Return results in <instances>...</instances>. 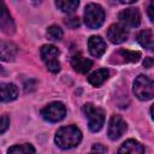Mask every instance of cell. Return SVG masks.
Listing matches in <instances>:
<instances>
[{
  "mask_svg": "<svg viewBox=\"0 0 154 154\" xmlns=\"http://www.w3.org/2000/svg\"><path fill=\"white\" fill-rule=\"evenodd\" d=\"M89 154H101V153H97V152H95V150H91Z\"/></svg>",
  "mask_w": 154,
  "mask_h": 154,
  "instance_id": "cell-27",
  "label": "cell"
},
{
  "mask_svg": "<svg viewBox=\"0 0 154 154\" xmlns=\"http://www.w3.org/2000/svg\"><path fill=\"white\" fill-rule=\"evenodd\" d=\"M0 29L7 35H12L16 31L14 20L7 10V6L2 1H0Z\"/></svg>",
  "mask_w": 154,
  "mask_h": 154,
  "instance_id": "cell-8",
  "label": "cell"
},
{
  "mask_svg": "<svg viewBox=\"0 0 154 154\" xmlns=\"http://www.w3.org/2000/svg\"><path fill=\"white\" fill-rule=\"evenodd\" d=\"M134 94L138 100L142 101H148L152 100L154 96V84L153 81L144 76V75H138L134 82Z\"/></svg>",
  "mask_w": 154,
  "mask_h": 154,
  "instance_id": "cell-2",
  "label": "cell"
},
{
  "mask_svg": "<svg viewBox=\"0 0 154 154\" xmlns=\"http://www.w3.org/2000/svg\"><path fill=\"white\" fill-rule=\"evenodd\" d=\"M78 5H79V1L78 0H58V1H55V6L60 11H63L65 13H72V12H75L77 10Z\"/></svg>",
  "mask_w": 154,
  "mask_h": 154,
  "instance_id": "cell-19",
  "label": "cell"
},
{
  "mask_svg": "<svg viewBox=\"0 0 154 154\" xmlns=\"http://www.w3.org/2000/svg\"><path fill=\"white\" fill-rule=\"evenodd\" d=\"M17 96H18V88L13 83L0 84V101L10 102L16 100Z\"/></svg>",
  "mask_w": 154,
  "mask_h": 154,
  "instance_id": "cell-14",
  "label": "cell"
},
{
  "mask_svg": "<svg viewBox=\"0 0 154 154\" xmlns=\"http://www.w3.org/2000/svg\"><path fill=\"white\" fill-rule=\"evenodd\" d=\"M47 36L53 41H59L63 37V30L58 25H51L47 29Z\"/></svg>",
  "mask_w": 154,
  "mask_h": 154,
  "instance_id": "cell-21",
  "label": "cell"
},
{
  "mask_svg": "<svg viewBox=\"0 0 154 154\" xmlns=\"http://www.w3.org/2000/svg\"><path fill=\"white\" fill-rule=\"evenodd\" d=\"M137 41H138V43H140L142 47H144V48L152 51V49H153V46H154V40H153V31H152V29L142 30V31L137 35Z\"/></svg>",
  "mask_w": 154,
  "mask_h": 154,
  "instance_id": "cell-18",
  "label": "cell"
},
{
  "mask_svg": "<svg viewBox=\"0 0 154 154\" xmlns=\"http://www.w3.org/2000/svg\"><path fill=\"white\" fill-rule=\"evenodd\" d=\"M105 11L99 4L90 2L84 10V23L90 29H97L103 24Z\"/></svg>",
  "mask_w": 154,
  "mask_h": 154,
  "instance_id": "cell-3",
  "label": "cell"
},
{
  "mask_svg": "<svg viewBox=\"0 0 154 154\" xmlns=\"http://www.w3.org/2000/svg\"><path fill=\"white\" fill-rule=\"evenodd\" d=\"M71 65H72V67L77 72H79V73H87L91 69L93 61L90 59H88V58H84V57H82L79 54H76V55H73L71 58Z\"/></svg>",
  "mask_w": 154,
  "mask_h": 154,
  "instance_id": "cell-16",
  "label": "cell"
},
{
  "mask_svg": "<svg viewBox=\"0 0 154 154\" xmlns=\"http://www.w3.org/2000/svg\"><path fill=\"white\" fill-rule=\"evenodd\" d=\"M7 154H35V148L30 143L16 144L7 150Z\"/></svg>",
  "mask_w": 154,
  "mask_h": 154,
  "instance_id": "cell-20",
  "label": "cell"
},
{
  "mask_svg": "<svg viewBox=\"0 0 154 154\" xmlns=\"http://www.w3.org/2000/svg\"><path fill=\"white\" fill-rule=\"evenodd\" d=\"M129 31L122 24H112L107 30V37L112 43L119 45L128 40Z\"/></svg>",
  "mask_w": 154,
  "mask_h": 154,
  "instance_id": "cell-9",
  "label": "cell"
},
{
  "mask_svg": "<svg viewBox=\"0 0 154 154\" xmlns=\"http://www.w3.org/2000/svg\"><path fill=\"white\" fill-rule=\"evenodd\" d=\"M0 73H4V69H2V66H0Z\"/></svg>",
  "mask_w": 154,
  "mask_h": 154,
  "instance_id": "cell-28",
  "label": "cell"
},
{
  "mask_svg": "<svg viewBox=\"0 0 154 154\" xmlns=\"http://www.w3.org/2000/svg\"><path fill=\"white\" fill-rule=\"evenodd\" d=\"M65 114H66V108H65L64 103L58 102V101L51 102L49 105L43 107L41 111V116L43 117V119H46L51 123L60 122L61 119H64Z\"/></svg>",
  "mask_w": 154,
  "mask_h": 154,
  "instance_id": "cell-6",
  "label": "cell"
},
{
  "mask_svg": "<svg viewBox=\"0 0 154 154\" xmlns=\"http://www.w3.org/2000/svg\"><path fill=\"white\" fill-rule=\"evenodd\" d=\"M54 140L58 147L63 149H71L79 144L82 140V132L75 125L63 126L57 131Z\"/></svg>",
  "mask_w": 154,
  "mask_h": 154,
  "instance_id": "cell-1",
  "label": "cell"
},
{
  "mask_svg": "<svg viewBox=\"0 0 154 154\" xmlns=\"http://www.w3.org/2000/svg\"><path fill=\"white\" fill-rule=\"evenodd\" d=\"M126 130V123L120 116H112L108 123L107 135L111 140H118Z\"/></svg>",
  "mask_w": 154,
  "mask_h": 154,
  "instance_id": "cell-7",
  "label": "cell"
},
{
  "mask_svg": "<svg viewBox=\"0 0 154 154\" xmlns=\"http://www.w3.org/2000/svg\"><path fill=\"white\" fill-rule=\"evenodd\" d=\"M91 150H95V152H97V153L103 154V153H106V152H107V148H106V147H103V146H102V144H100V143H96V144H94V146L91 147Z\"/></svg>",
  "mask_w": 154,
  "mask_h": 154,
  "instance_id": "cell-24",
  "label": "cell"
},
{
  "mask_svg": "<svg viewBox=\"0 0 154 154\" xmlns=\"http://www.w3.org/2000/svg\"><path fill=\"white\" fill-rule=\"evenodd\" d=\"M10 126V118L7 114H2L0 117V135L4 134Z\"/></svg>",
  "mask_w": 154,
  "mask_h": 154,
  "instance_id": "cell-22",
  "label": "cell"
},
{
  "mask_svg": "<svg viewBox=\"0 0 154 154\" xmlns=\"http://www.w3.org/2000/svg\"><path fill=\"white\" fill-rule=\"evenodd\" d=\"M117 154H144V148L138 141L128 140L120 146Z\"/></svg>",
  "mask_w": 154,
  "mask_h": 154,
  "instance_id": "cell-15",
  "label": "cell"
},
{
  "mask_svg": "<svg viewBox=\"0 0 154 154\" xmlns=\"http://www.w3.org/2000/svg\"><path fill=\"white\" fill-rule=\"evenodd\" d=\"M65 24H66L69 28L75 29V28H77V26H79L81 22H79V18H78V17H71V18H66V19H65Z\"/></svg>",
  "mask_w": 154,
  "mask_h": 154,
  "instance_id": "cell-23",
  "label": "cell"
},
{
  "mask_svg": "<svg viewBox=\"0 0 154 154\" xmlns=\"http://www.w3.org/2000/svg\"><path fill=\"white\" fill-rule=\"evenodd\" d=\"M41 58L45 63V65L47 66V69L53 72L57 73L60 71V63L58 60L59 57V49L53 46V45H45L41 48Z\"/></svg>",
  "mask_w": 154,
  "mask_h": 154,
  "instance_id": "cell-5",
  "label": "cell"
},
{
  "mask_svg": "<svg viewBox=\"0 0 154 154\" xmlns=\"http://www.w3.org/2000/svg\"><path fill=\"white\" fill-rule=\"evenodd\" d=\"M83 113L88 119L89 129L94 132L99 131L105 123V112L102 108L96 107L93 103H85L83 106Z\"/></svg>",
  "mask_w": 154,
  "mask_h": 154,
  "instance_id": "cell-4",
  "label": "cell"
},
{
  "mask_svg": "<svg viewBox=\"0 0 154 154\" xmlns=\"http://www.w3.org/2000/svg\"><path fill=\"white\" fill-rule=\"evenodd\" d=\"M119 19L124 24H126L129 26H132V28H136L141 23V13H140L138 8H136V7H129V8L123 10L119 13Z\"/></svg>",
  "mask_w": 154,
  "mask_h": 154,
  "instance_id": "cell-10",
  "label": "cell"
},
{
  "mask_svg": "<svg viewBox=\"0 0 154 154\" xmlns=\"http://www.w3.org/2000/svg\"><path fill=\"white\" fill-rule=\"evenodd\" d=\"M108 75L109 73L107 69H99L88 76V82L94 87H99L108 78Z\"/></svg>",
  "mask_w": 154,
  "mask_h": 154,
  "instance_id": "cell-17",
  "label": "cell"
},
{
  "mask_svg": "<svg viewBox=\"0 0 154 154\" xmlns=\"http://www.w3.org/2000/svg\"><path fill=\"white\" fill-rule=\"evenodd\" d=\"M148 14H149V19L153 22L154 20V17H153V2H150L149 6H148Z\"/></svg>",
  "mask_w": 154,
  "mask_h": 154,
  "instance_id": "cell-26",
  "label": "cell"
},
{
  "mask_svg": "<svg viewBox=\"0 0 154 154\" xmlns=\"http://www.w3.org/2000/svg\"><path fill=\"white\" fill-rule=\"evenodd\" d=\"M18 48L13 42L0 40V60L12 61L17 55Z\"/></svg>",
  "mask_w": 154,
  "mask_h": 154,
  "instance_id": "cell-12",
  "label": "cell"
},
{
  "mask_svg": "<svg viewBox=\"0 0 154 154\" xmlns=\"http://www.w3.org/2000/svg\"><path fill=\"white\" fill-rule=\"evenodd\" d=\"M112 58H116V63H136L140 60L141 53L129 49H119L112 55Z\"/></svg>",
  "mask_w": 154,
  "mask_h": 154,
  "instance_id": "cell-13",
  "label": "cell"
},
{
  "mask_svg": "<svg viewBox=\"0 0 154 154\" xmlns=\"http://www.w3.org/2000/svg\"><path fill=\"white\" fill-rule=\"evenodd\" d=\"M153 63H154L153 58H144V60H143V66L147 67V69H149V67L153 66Z\"/></svg>",
  "mask_w": 154,
  "mask_h": 154,
  "instance_id": "cell-25",
  "label": "cell"
},
{
  "mask_svg": "<svg viewBox=\"0 0 154 154\" xmlns=\"http://www.w3.org/2000/svg\"><path fill=\"white\" fill-rule=\"evenodd\" d=\"M88 48L93 57L100 58L106 52V42L100 36H90L88 40Z\"/></svg>",
  "mask_w": 154,
  "mask_h": 154,
  "instance_id": "cell-11",
  "label": "cell"
}]
</instances>
